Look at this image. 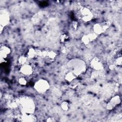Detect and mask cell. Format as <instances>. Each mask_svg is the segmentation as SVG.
Here are the masks:
<instances>
[{
  "label": "cell",
  "mask_w": 122,
  "mask_h": 122,
  "mask_svg": "<svg viewBox=\"0 0 122 122\" xmlns=\"http://www.w3.org/2000/svg\"><path fill=\"white\" fill-rule=\"evenodd\" d=\"M18 107L21 113L32 114L35 111V104L30 97L22 96L18 98Z\"/></svg>",
  "instance_id": "cell-1"
},
{
  "label": "cell",
  "mask_w": 122,
  "mask_h": 122,
  "mask_svg": "<svg viewBox=\"0 0 122 122\" xmlns=\"http://www.w3.org/2000/svg\"><path fill=\"white\" fill-rule=\"evenodd\" d=\"M68 67L70 71L77 77L84 73L86 70V65L84 61L80 59H73L68 63Z\"/></svg>",
  "instance_id": "cell-2"
},
{
  "label": "cell",
  "mask_w": 122,
  "mask_h": 122,
  "mask_svg": "<svg viewBox=\"0 0 122 122\" xmlns=\"http://www.w3.org/2000/svg\"><path fill=\"white\" fill-rule=\"evenodd\" d=\"M77 14L78 17L85 22L91 21L93 17L92 10L85 6H80L78 10Z\"/></svg>",
  "instance_id": "cell-3"
},
{
  "label": "cell",
  "mask_w": 122,
  "mask_h": 122,
  "mask_svg": "<svg viewBox=\"0 0 122 122\" xmlns=\"http://www.w3.org/2000/svg\"><path fill=\"white\" fill-rule=\"evenodd\" d=\"M33 87L38 93H43L49 90L50 88V85L46 80L41 79L35 82Z\"/></svg>",
  "instance_id": "cell-4"
},
{
  "label": "cell",
  "mask_w": 122,
  "mask_h": 122,
  "mask_svg": "<svg viewBox=\"0 0 122 122\" xmlns=\"http://www.w3.org/2000/svg\"><path fill=\"white\" fill-rule=\"evenodd\" d=\"M57 56L56 53L53 51H40L38 50V57L44 59L48 62H51L55 61Z\"/></svg>",
  "instance_id": "cell-5"
},
{
  "label": "cell",
  "mask_w": 122,
  "mask_h": 122,
  "mask_svg": "<svg viewBox=\"0 0 122 122\" xmlns=\"http://www.w3.org/2000/svg\"><path fill=\"white\" fill-rule=\"evenodd\" d=\"M110 22L109 21H104L97 23L93 26V32L96 35H100L104 32L109 27Z\"/></svg>",
  "instance_id": "cell-6"
},
{
  "label": "cell",
  "mask_w": 122,
  "mask_h": 122,
  "mask_svg": "<svg viewBox=\"0 0 122 122\" xmlns=\"http://www.w3.org/2000/svg\"><path fill=\"white\" fill-rule=\"evenodd\" d=\"M10 15L8 10L4 8L0 10V26L4 27L10 22Z\"/></svg>",
  "instance_id": "cell-7"
},
{
  "label": "cell",
  "mask_w": 122,
  "mask_h": 122,
  "mask_svg": "<svg viewBox=\"0 0 122 122\" xmlns=\"http://www.w3.org/2000/svg\"><path fill=\"white\" fill-rule=\"evenodd\" d=\"M11 53L10 49L7 46L1 45L0 47V63L6 62L7 59Z\"/></svg>",
  "instance_id": "cell-8"
},
{
  "label": "cell",
  "mask_w": 122,
  "mask_h": 122,
  "mask_svg": "<svg viewBox=\"0 0 122 122\" xmlns=\"http://www.w3.org/2000/svg\"><path fill=\"white\" fill-rule=\"evenodd\" d=\"M91 67L96 71H99L103 69L104 65L102 61L98 57H94L90 61Z\"/></svg>",
  "instance_id": "cell-9"
},
{
  "label": "cell",
  "mask_w": 122,
  "mask_h": 122,
  "mask_svg": "<svg viewBox=\"0 0 122 122\" xmlns=\"http://www.w3.org/2000/svg\"><path fill=\"white\" fill-rule=\"evenodd\" d=\"M121 98L119 95H117L112 97L107 104L106 109L108 110H113L121 103Z\"/></svg>",
  "instance_id": "cell-10"
},
{
  "label": "cell",
  "mask_w": 122,
  "mask_h": 122,
  "mask_svg": "<svg viewBox=\"0 0 122 122\" xmlns=\"http://www.w3.org/2000/svg\"><path fill=\"white\" fill-rule=\"evenodd\" d=\"M19 120L23 122H34L37 121V117L36 116L32 114L21 113L18 116Z\"/></svg>",
  "instance_id": "cell-11"
},
{
  "label": "cell",
  "mask_w": 122,
  "mask_h": 122,
  "mask_svg": "<svg viewBox=\"0 0 122 122\" xmlns=\"http://www.w3.org/2000/svg\"><path fill=\"white\" fill-rule=\"evenodd\" d=\"M97 36L98 35L94 32L86 34L82 37L81 41L83 44L87 45L94 41L97 38Z\"/></svg>",
  "instance_id": "cell-12"
},
{
  "label": "cell",
  "mask_w": 122,
  "mask_h": 122,
  "mask_svg": "<svg viewBox=\"0 0 122 122\" xmlns=\"http://www.w3.org/2000/svg\"><path fill=\"white\" fill-rule=\"evenodd\" d=\"M20 72L26 76H30L31 75L33 72V70L32 66L28 64H25L21 65L20 69Z\"/></svg>",
  "instance_id": "cell-13"
},
{
  "label": "cell",
  "mask_w": 122,
  "mask_h": 122,
  "mask_svg": "<svg viewBox=\"0 0 122 122\" xmlns=\"http://www.w3.org/2000/svg\"><path fill=\"white\" fill-rule=\"evenodd\" d=\"M27 57L30 59H34L38 57V50L33 48H30L27 52Z\"/></svg>",
  "instance_id": "cell-14"
},
{
  "label": "cell",
  "mask_w": 122,
  "mask_h": 122,
  "mask_svg": "<svg viewBox=\"0 0 122 122\" xmlns=\"http://www.w3.org/2000/svg\"><path fill=\"white\" fill-rule=\"evenodd\" d=\"M77 76L72 71H70L69 72L66 73L64 76V79L68 82H72L73 80H74Z\"/></svg>",
  "instance_id": "cell-15"
},
{
  "label": "cell",
  "mask_w": 122,
  "mask_h": 122,
  "mask_svg": "<svg viewBox=\"0 0 122 122\" xmlns=\"http://www.w3.org/2000/svg\"><path fill=\"white\" fill-rule=\"evenodd\" d=\"M115 58H114L113 61L111 62V63H113L116 66V67L118 66H121L122 62V57L121 55L115 56Z\"/></svg>",
  "instance_id": "cell-16"
},
{
  "label": "cell",
  "mask_w": 122,
  "mask_h": 122,
  "mask_svg": "<svg viewBox=\"0 0 122 122\" xmlns=\"http://www.w3.org/2000/svg\"><path fill=\"white\" fill-rule=\"evenodd\" d=\"M60 41L61 43H66L69 41V36L67 34L64 33L61 34L60 37Z\"/></svg>",
  "instance_id": "cell-17"
},
{
  "label": "cell",
  "mask_w": 122,
  "mask_h": 122,
  "mask_svg": "<svg viewBox=\"0 0 122 122\" xmlns=\"http://www.w3.org/2000/svg\"><path fill=\"white\" fill-rule=\"evenodd\" d=\"M27 59H28V57H27V56L21 55L20 56V57L18 58V63L20 65H24L26 63Z\"/></svg>",
  "instance_id": "cell-18"
},
{
  "label": "cell",
  "mask_w": 122,
  "mask_h": 122,
  "mask_svg": "<svg viewBox=\"0 0 122 122\" xmlns=\"http://www.w3.org/2000/svg\"><path fill=\"white\" fill-rule=\"evenodd\" d=\"M61 109L64 111H67L69 110L70 107V103L67 101H64L61 104Z\"/></svg>",
  "instance_id": "cell-19"
},
{
  "label": "cell",
  "mask_w": 122,
  "mask_h": 122,
  "mask_svg": "<svg viewBox=\"0 0 122 122\" xmlns=\"http://www.w3.org/2000/svg\"><path fill=\"white\" fill-rule=\"evenodd\" d=\"M18 82L20 85L25 86L27 84V81L26 78L24 77H20L18 79Z\"/></svg>",
  "instance_id": "cell-20"
},
{
  "label": "cell",
  "mask_w": 122,
  "mask_h": 122,
  "mask_svg": "<svg viewBox=\"0 0 122 122\" xmlns=\"http://www.w3.org/2000/svg\"><path fill=\"white\" fill-rule=\"evenodd\" d=\"M72 25L73 28L74 30H76L77 29V28L78 27L79 24H78V22L77 21H72Z\"/></svg>",
  "instance_id": "cell-21"
},
{
  "label": "cell",
  "mask_w": 122,
  "mask_h": 122,
  "mask_svg": "<svg viewBox=\"0 0 122 122\" xmlns=\"http://www.w3.org/2000/svg\"><path fill=\"white\" fill-rule=\"evenodd\" d=\"M46 121L48 122H56V120L53 117H48L46 119Z\"/></svg>",
  "instance_id": "cell-22"
},
{
  "label": "cell",
  "mask_w": 122,
  "mask_h": 122,
  "mask_svg": "<svg viewBox=\"0 0 122 122\" xmlns=\"http://www.w3.org/2000/svg\"><path fill=\"white\" fill-rule=\"evenodd\" d=\"M77 85V83H71V84H70V87L71 88H75V87H76Z\"/></svg>",
  "instance_id": "cell-23"
},
{
  "label": "cell",
  "mask_w": 122,
  "mask_h": 122,
  "mask_svg": "<svg viewBox=\"0 0 122 122\" xmlns=\"http://www.w3.org/2000/svg\"><path fill=\"white\" fill-rule=\"evenodd\" d=\"M4 29V27H3L2 26H0V34L2 33V31H3V30Z\"/></svg>",
  "instance_id": "cell-24"
}]
</instances>
